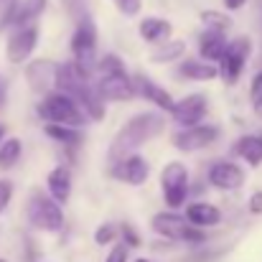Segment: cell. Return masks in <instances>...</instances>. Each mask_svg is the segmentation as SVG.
<instances>
[{
	"mask_svg": "<svg viewBox=\"0 0 262 262\" xmlns=\"http://www.w3.org/2000/svg\"><path fill=\"white\" fill-rule=\"evenodd\" d=\"M56 69H59V64H54V61H46V59L43 61H33L26 69V79H28L31 89L38 92V94H46L56 82Z\"/></svg>",
	"mask_w": 262,
	"mask_h": 262,
	"instance_id": "16",
	"label": "cell"
},
{
	"mask_svg": "<svg viewBox=\"0 0 262 262\" xmlns=\"http://www.w3.org/2000/svg\"><path fill=\"white\" fill-rule=\"evenodd\" d=\"M0 262H5V260H0Z\"/></svg>",
	"mask_w": 262,
	"mask_h": 262,
	"instance_id": "40",
	"label": "cell"
},
{
	"mask_svg": "<svg viewBox=\"0 0 262 262\" xmlns=\"http://www.w3.org/2000/svg\"><path fill=\"white\" fill-rule=\"evenodd\" d=\"M245 171L232 161H216L209 168V183L219 191H237L245 186Z\"/></svg>",
	"mask_w": 262,
	"mask_h": 262,
	"instance_id": "13",
	"label": "cell"
},
{
	"mask_svg": "<svg viewBox=\"0 0 262 262\" xmlns=\"http://www.w3.org/2000/svg\"><path fill=\"white\" fill-rule=\"evenodd\" d=\"M38 117L46 122H59V125H72V127H82L87 122V112L79 107V102L64 92H54L46 94L38 107H36Z\"/></svg>",
	"mask_w": 262,
	"mask_h": 262,
	"instance_id": "3",
	"label": "cell"
},
{
	"mask_svg": "<svg viewBox=\"0 0 262 262\" xmlns=\"http://www.w3.org/2000/svg\"><path fill=\"white\" fill-rule=\"evenodd\" d=\"M166 127V117L158 115V112H143V115H135L133 120H127L120 133L115 135L112 145H110V161H120V158H127L133 156L143 143H148L150 138H156L161 130Z\"/></svg>",
	"mask_w": 262,
	"mask_h": 262,
	"instance_id": "1",
	"label": "cell"
},
{
	"mask_svg": "<svg viewBox=\"0 0 262 262\" xmlns=\"http://www.w3.org/2000/svg\"><path fill=\"white\" fill-rule=\"evenodd\" d=\"M127 245L125 242H117V245H112V250H110V255L104 257V262H127Z\"/></svg>",
	"mask_w": 262,
	"mask_h": 262,
	"instance_id": "30",
	"label": "cell"
},
{
	"mask_svg": "<svg viewBox=\"0 0 262 262\" xmlns=\"http://www.w3.org/2000/svg\"><path fill=\"white\" fill-rule=\"evenodd\" d=\"M20 156H23V145H20V140H15V138L5 140V143L0 145V171L13 168V166L20 161Z\"/></svg>",
	"mask_w": 262,
	"mask_h": 262,
	"instance_id": "25",
	"label": "cell"
},
{
	"mask_svg": "<svg viewBox=\"0 0 262 262\" xmlns=\"http://www.w3.org/2000/svg\"><path fill=\"white\" fill-rule=\"evenodd\" d=\"M234 153L252 168L262 166V133L257 135H242L234 145Z\"/></svg>",
	"mask_w": 262,
	"mask_h": 262,
	"instance_id": "20",
	"label": "cell"
},
{
	"mask_svg": "<svg viewBox=\"0 0 262 262\" xmlns=\"http://www.w3.org/2000/svg\"><path fill=\"white\" fill-rule=\"evenodd\" d=\"M46 135L56 143H64V145H74L82 140L79 130L72 127V125H59V122H46Z\"/></svg>",
	"mask_w": 262,
	"mask_h": 262,
	"instance_id": "24",
	"label": "cell"
},
{
	"mask_svg": "<svg viewBox=\"0 0 262 262\" xmlns=\"http://www.w3.org/2000/svg\"><path fill=\"white\" fill-rule=\"evenodd\" d=\"M49 193H51L59 204H64V201L69 199V193H72V173H69V168L56 166V168L49 173Z\"/></svg>",
	"mask_w": 262,
	"mask_h": 262,
	"instance_id": "23",
	"label": "cell"
},
{
	"mask_svg": "<svg viewBox=\"0 0 262 262\" xmlns=\"http://www.w3.org/2000/svg\"><path fill=\"white\" fill-rule=\"evenodd\" d=\"M201 23L206 28H219V31H227L232 26V18L227 13H219V10H204L201 13Z\"/></svg>",
	"mask_w": 262,
	"mask_h": 262,
	"instance_id": "27",
	"label": "cell"
},
{
	"mask_svg": "<svg viewBox=\"0 0 262 262\" xmlns=\"http://www.w3.org/2000/svg\"><path fill=\"white\" fill-rule=\"evenodd\" d=\"M112 176L122 183H130V186H143L150 176V166L145 158L140 156H127V158H120L112 163Z\"/></svg>",
	"mask_w": 262,
	"mask_h": 262,
	"instance_id": "12",
	"label": "cell"
},
{
	"mask_svg": "<svg viewBox=\"0 0 262 262\" xmlns=\"http://www.w3.org/2000/svg\"><path fill=\"white\" fill-rule=\"evenodd\" d=\"M72 51L77 56V64L89 74L94 69V56H97V28L89 15L77 20V28L72 36Z\"/></svg>",
	"mask_w": 262,
	"mask_h": 262,
	"instance_id": "7",
	"label": "cell"
},
{
	"mask_svg": "<svg viewBox=\"0 0 262 262\" xmlns=\"http://www.w3.org/2000/svg\"><path fill=\"white\" fill-rule=\"evenodd\" d=\"M153 232H158L161 237H168V239H176V242H188V245H199L206 239L204 229L191 224L186 216L176 214V211H163V214H156L153 216Z\"/></svg>",
	"mask_w": 262,
	"mask_h": 262,
	"instance_id": "4",
	"label": "cell"
},
{
	"mask_svg": "<svg viewBox=\"0 0 262 262\" xmlns=\"http://www.w3.org/2000/svg\"><path fill=\"white\" fill-rule=\"evenodd\" d=\"M186 219H188L191 224L206 229V227H216V224L222 222V211H219L214 204H209V201H193V204H188V209H186Z\"/></svg>",
	"mask_w": 262,
	"mask_h": 262,
	"instance_id": "19",
	"label": "cell"
},
{
	"mask_svg": "<svg viewBox=\"0 0 262 262\" xmlns=\"http://www.w3.org/2000/svg\"><path fill=\"white\" fill-rule=\"evenodd\" d=\"M161 186H163V199L171 209L183 206L186 196H188V168L181 161L168 163L161 171Z\"/></svg>",
	"mask_w": 262,
	"mask_h": 262,
	"instance_id": "8",
	"label": "cell"
},
{
	"mask_svg": "<svg viewBox=\"0 0 262 262\" xmlns=\"http://www.w3.org/2000/svg\"><path fill=\"white\" fill-rule=\"evenodd\" d=\"M173 120L181 127H191V125H199L206 115V97L204 94H188L183 97L181 102H176L173 107Z\"/></svg>",
	"mask_w": 262,
	"mask_h": 262,
	"instance_id": "14",
	"label": "cell"
},
{
	"mask_svg": "<svg viewBox=\"0 0 262 262\" xmlns=\"http://www.w3.org/2000/svg\"><path fill=\"white\" fill-rule=\"evenodd\" d=\"M49 0H13L8 8V15L3 18V26H23V23H33L43 10H46Z\"/></svg>",
	"mask_w": 262,
	"mask_h": 262,
	"instance_id": "15",
	"label": "cell"
},
{
	"mask_svg": "<svg viewBox=\"0 0 262 262\" xmlns=\"http://www.w3.org/2000/svg\"><path fill=\"white\" fill-rule=\"evenodd\" d=\"M219 138V130L214 125H191V127H183L181 133L173 135V145L183 153H196V150H204L209 148L214 140Z\"/></svg>",
	"mask_w": 262,
	"mask_h": 262,
	"instance_id": "10",
	"label": "cell"
},
{
	"mask_svg": "<svg viewBox=\"0 0 262 262\" xmlns=\"http://www.w3.org/2000/svg\"><path fill=\"white\" fill-rule=\"evenodd\" d=\"M10 199H13V183L8 178H0V214L8 209Z\"/></svg>",
	"mask_w": 262,
	"mask_h": 262,
	"instance_id": "32",
	"label": "cell"
},
{
	"mask_svg": "<svg viewBox=\"0 0 262 262\" xmlns=\"http://www.w3.org/2000/svg\"><path fill=\"white\" fill-rule=\"evenodd\" d=\"M28 222L41 232H61L64 211L54 196H33L28 201Z\"/></svg>",
	"mask_w": 262,
	"mask_h": 262,
	"instance_id": "6",
	"label": "cell"
},
{
	"mask_svg": "<svg viewBox=\"0 0 262 262\" xmlns=\"http://www.w3.org/2000/svg\"><path fill=\"white\" fill-rule=\"evenodd\" d=\"M250 54H252V41L247 36H239L234 41L227 43V51L219 61V77L224 79V84H237L247 61H250Z\"/></svg>",
	"mask_w": 262,
	"mask_h": 262,
	"instance_id": "5",
	"label": "cell"
},
{
	"mask_svg": "<svg viewBox=\"0 0 262 262\" xmlns=\"http://www.w3.org/2000/svg\"><path fill=\"white\" fill-rule=\"evenodd\" d=\"M122 237H125V245H127V247H140V237H138V232H135L130 224L122 227Z\"/></svg>",
	"mask_w": 262,
	"mask_h": 262,
	"instance_id": "35",
	"label": "cell"
},
{
	"mask_svg": "<svg viewBox=\"0 0 262 262\" xmlns=\"http://www.w3.org/2000/svg\"><path fill=\"white\" fill-rule=\"evenodd\" d=\"M135 92H140L145 99H150L158 110H163V112H168V115L173 112V107H176L173 97L163 87H158L156 82H150V79H145V77H138V79H135Z\"/></svg>",
	"mask_w": 262,
	"mask_h": 262,
	"instance_id": "18",
	"label": "cell"
},
{
	"mask_svg": "<svg viewBox=\"0 0 262 262\" xmlns=\"http://www.w3.org/2000/svg\"><path fill=\"white\" fill-rule=\"evenodd\" d=\"M36 43H38V26L36 23L15 26V31L8 36V43H5L8 61L10 64H23L36 51Z\"/></svg>",
	"mask_w": 262,
	"mask_h": 262,
	"instance_id": "9",
	"label": "cell"
},
{
	"mask_svg": "<svg viewBox=\"0 0 262 262\" xmlns=\"http://www.w3.org/2000/svg\"><path fill=\"white\" fill-rule=\"evenodd\" d=\"M245 5H247V0H224V8L232 10V13H234V10H242Z\"/></svg>",
	"mask_w": 262,
	"mask_h": 262,
	"instance_id": "37",
	"label": "cell"
},
{
	"mask_svg": "<svg viewBox=\"0 0 262 262\" xmlns=\"http://www.w3.org/2000/svg\"><path fill=\"white\" fill-rule=\"evenodd\" d=\"M250 102H252V107L262 112V72H257L255 77H252V84H250Z\"/></svg>",
	"mask_w": 262,
	"mask_h": 262,
	"instance_id": "28",
	"label": "cell"
},
{
	"mask_svg": "<svg viewBox=\"0 0 262 262\" xmlns=\"http://www.w3.org/2000/svg\"><path fill=\"white\" fill-rule=\"evenodd\" d=\"M178 74L186 77V79H193V82H211L219 77V67H214L211 61H183L178 67Z\"/></svg>",
	"mask_w": 262,
	"mask_h": 262,
	"instance_id": "22",
	"label": "cell"
},
{
	"mask_svg": "<svg viewBox=\"0 0 262 262\" xmlns=\"http://www.w3.org/2000/svg\"><path fill=\"white\" fill-rule=\"evenodd\" d=\"M54 87H56V92H64V94L74 97L79 102V107L87 112V117L102 120V115H104V99L99 97V92H94V89L89 87V74L77 61L59 64Z\"/></svg>",
	"mask_w": 262,
	"mask_h": 262,
	"instance_id": "2",
	"label": "cell"
},
{
	"mask_svg": "<svg viewBox=\"0 0 262 262\" xmlns=\"http://www.w3.org/2000/svg\"><path fill=\"white\" fill-rule=\"evenodd\" d=\"M247 209H250V214L260 216V214H262V191H255V193L250 196V201H247Z\"/></svg>",
	"mask_w": 262,
	"mask_h": 262,
	"instance_id": "36",
	"label": "cell"
},
{
	"mask_svg": "<svg viewBox=\"0 0 262 262\" xmlns=\"http://www.w3.org/2000/svg\"><path fill=\"white\" fill-rule=\"evenodd\" d=\"M138 262H148V260H138Z\"/></svg>",
	"mask_w": 262,
	"mask_h": 262,
	"instance_id": "39",
	"label": "cell"
},
{
	"mask_svg": "<svg viewBox=\"0 0 262 262\" xmlns=\"http://www.w3.org/2000/svg\"><path fill=\"white\" fill-rule=\"evenodd\" d=\"M99 69L102 72H117V69H125V64L117 59V56H112V54H107L102 61H99Z\"/></svg>",
	"mask_w": 262,
	"mask_h": 262,
	"instance_id": "34",
	"label": "cell"
},
{
	"mask_svg": "<svg viewBox=\"0 0 262 262\" xmlns=\"http://www.w3.org/2000/svg\"><path fill=\"white\" fill-rule=\"evenodd\" d=\"M3 135H5V127L0 125V143H3Z\"/></svg>",
	"mask_w": 262,
	"mask_h": 262,
	"instance_id": "38",
	"label": "cell"
},
{
	"mask_svg": "<svg viewBox=\"0 0 262 262\" xmlns=\"http://www.w3.org/2000/svg\"><path fill=\"white\" fill-rule=\"evenodd\" d=\"M115 239V227L112 224H104V227H99L97 232H94V242L102 247V245H110Z\"/></svg>",
	"mask_w": 262,
	"mask_h": 262,
	"instance_id": "33",
	"label": "cell"
},
{
	"mask_svg": "<svg viewBox=\"0 0 262 262\" xmlns=\"http://www.w3.org/2000/svg\"><path fill=\"white\" fill-rule=\"evenodd\" d=\"M97 92L104 102H125L135 94V82H130L125 69L117 72H102V79L97 84Z\"/></svg>",
	"mask_w": 262,
	"mask_h": 262,
	"instance_id": "11",
	"label": "cell"
},
{
	"mask_svg": "<svg viewBox=\"0 0 262 262\" xmlns=\"http://www.w3.org/2000/svg\"><path fill=\"white\" fill-rule=\"evenodd\" d=\"M227 43H229V41H227L224 31H219V28H206V31L201 33V38H199V54H201L204 61L219 64L222 56H224V51H227Z\"/></svg>",
	"mask_w": 262,
	"mask_h": 262,
	"instance_id": "17",
	"label": "cell"
},
{
	"mask_svg": "<svg viewBox=\"0 0 262 262\" xmlns=\"http://www.w3.org/2000/svg\"><path fill=\"white\" fill-rule=\"evenodd\" d=\"M117 5V10L127 18H135L140 10H143V0H112Z\"/></svg>",
	"mask_w": 262,
	"mask_h": 262,
	"instance_id": "29",
	"label": "cell"
},
{
	"mask_svg": "<svg viewBox=\"0 0 262 262\" xmlns=\"http://www.w3.org/2000/svg\"><path fill=\"white\" fill-rule=\"evenodd\" d=\"M173 26L166 18H143L140 20V38L148 43H158V41H168Z\"/></svg>",
	"mask_w": 262,
	"mask_h": 262,
	"instance_id": "21",
	"label": "cell"
},
{
	"mask_svg": "<svg viewBox=\"0 0 262 262\" xmlns=\"http://www.w3.org/2000/svg\"><path fill=\"white\" fill-rule=\"evenodd\" d=\"M64 8L79 20V18H87V0H64Z\"/></svg>",
	"mask_w": 262,
	"mask_h": 262,
	"instance_id": "31",
	"label": "cell"
},
{
	"mask_svg": "<svg viewBox=\"0 0 262 262\" xmlns=\"http://www.w3.org/2000/svg\"><path fill=\"white\" fill-rule=\"evenodd\" d=\"M181 54H186V43L183 41H171V43H166L163 49H158V51H153V61L156 64H168V61H176Z\"/></svg>",
	"mask_w": 262,
	"mask_h": 262,
	"instance_id": "26",
	"label": "cell"
}]
</instances>
